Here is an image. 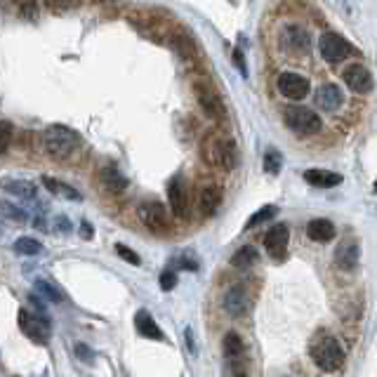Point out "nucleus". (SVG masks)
Returning a JSON list of instances; mask_svg holds the SVG:
<instances>
[{
    "label": "nucleus",
    "mask_w": 377,
    "mask_h": 377,
    "mask_svg": "<svg viewBox=\"0 0 377 377\" xmlns=\"http://www.w3.org/2000/svg\"><path fill=\"white\" fill-rule=\"evenodd\" d=\"M309 356L313 365L323 373L333 375L340 373L342 365H345V349H342L340 340L328 333V330H318L309 342Z\"/></svg>",
    "instance_id": "1"
},
{
    "label": "nucleus",
    "mask_w": 377,
    "mask_h": 377,
    "mask_svg": "<svg viewBox=\"0 0 377 377\" xmlns=\"http://www.w3.org/2000/svg\"><path fill=\"white\" fill-rule=\"evenodd\" d=\"M201 161L213 170H233L236 168V161H238V151H236V144L233 139H229L226 135H220V133H208L203 135L201 139Z\"/></svg>",
    "instance_id": "2"
},
{
    "label": "nucleus",
    "mask_w": 377,
    "mask_h": 377,
    "mask_svg": "<svg viewBox=\"0 0 377 377\" xmlns=\"http://www.w3.org/2000/svg\"><path fill=\"white\" fill-rule=\"evenodd\" d=\"M43 146L52 158L66 161V158H71L73 153H76V148L81 146V137H78L76 130L66 128V125H50L43 135Z\"/></svg>",
    "instance_id": "3"
},
{
    "label": "nucleus",
    "mask_w": 377,
    "mask_h": 377,
    "mask_svg": "<svg viewBox=\"0 0 377 377\" xmlns=\"http://www.w3.org/2000/svg\"><path fill=\"white\" fill-rule=\"evenodd\" d=\"M283 123L290 133L307 137V135H316L321 133L323 123L318 118V113H313L307 106H285L283 108Z\"/></svg>",
    "instance_id": "4"
},
{
    "label": "nucleus",
    "mask_w": 377,
    "mask_h": 377,
    "mask_svg": "<svg viewBox=\"0 0 377 377\" xmlns=\"http://www.w3.org/2000/svg\"><path fill=\"white\" fill-rule=\"evenodd\" d=\"M222 349H224V358L229 363V370L233 377H248L250 373V361L248 351H245V342L238 333H226L222 340Z\"/></svg>",
    "instance_id": "5"
},
{
    "label": "nucleus",
    "mask_w": 377,
    "mask_h": 377,
    "mask_svg": "<svg viewBox=\"0 0 377 377\" xmlns=\"http://www.w3.org/2000/svg\"><path fill=\"white\" fill-rule=\"evenodd\" d=\"M137 217H139V222L151 233L163 236V233L170 231V215H168V208H165L163 203L142 201L139 205H137Z\"/></svg>",
    "instance_id": "6"
},
{
    "label": "nucleus",
    "mask_w": 377,
    "mask_h": 377,
    "mask_svg": "<svg viewBox=\"0 0 377 377\" xmlns=\"http://www.w3.org/2000/svg\"><path fill=\"white\" fill-rule=\"evenodd\" d=\"M193 93H196V102L201 106V111L217 125L226 123V106L224 102L220 99V95L215 93L210 85L205 83H193Z\"/></svg>",
    "instance_id": "7"
},
{
    "label": "nucleus",
    "mask_w": 377,
    "mask_h": 377,
    "mask_svg": "<svg viewBox=\"0 0 377 377\" xmlns=\"http://www.w3.org/2000/svg\"><path fill=\"white\" fill-rule=\"evenodd\" d=\"M17 321H19L21 333H24L31 342H36V345H48L50 337H52L50 321L45 316H41V313L19 309V313H17Z\"/></svg>",
    "instance_id": "8"
},
{
    "label": "nucleus",
    "mask_w": 377,
    "mask_h": 377,
    "mask_svg": "<svg viewBox=\"0 0 377 377\" xmlns=\"http://www.w3.org/2000/svg\"><path fill=\"white\" fill-rule=\"evenodd\" d=\"M318 52L328 64H340V61L349 59L354 55V48L347 38H342L340 33L325 31L321 38H318Z\"/></svg>",
    "instance_id": "9"
},
{
    "label": "nucleus",
    "mask_w": 377,
    "mask_h": 377,
    "mask_svg": "<svg viewBox=\"0 0 377 377\" xmlns=\"http://www.w3.org/2000/svg\"><path fill=\"white\" fill-rule=\"evenodd\" d=\"M168 205L173 210L175 217L180 220H186L188 213H191V196H188V184L182 175H177L170 180L168 184Z\"/></svg>",
    "instance_id": "10"
},
{
    "label": "nucleus",
    "mask_w": 377,
    "mask_h": 377,
    "mask_svg": "<svg viewBox=\"0 0 377 377\" xmlns=\"http://www.w3.org/2000/svg\"><path fill=\"white\" fill-rule=\"evenodd\" d=\"M288 243H290V229L288 224H273L269 231L264 233V250L271 260L281 262L288 255Z\"/></svg>",
    "instance_id": "11"
},
{
    "label": "nucleus",
    "mask_w": 377,
    "mask_h": 377,
    "mask_svg": "<svg viewBox=\"0 0 377 377\" xmlns=\"http://www.w3.org/2000/svg\"><path fill=\"white\" fill-rule=\"evenodd\" d=\"M276 88L278 93L288 99H304L309 95V81H307L302 73H293V71H285L276 78Z\"/></svg>",
    "instance_id": "12"
},
{
    "label": "nucleus",
    "mask_w": 377,
    "mask_h": 377,
    "mask_svg": "<svg viewBox=\"0 0 377 377\" xmlns=\"http://www.w3.org/2000/svg\"><path fill=\"white\" fill-rule=\"evenodd\" d=\"M222 302H224L226 313H231V316H243V313L248 311V304H250L248 290H245V285L241 281L231 283L229 288H226L224 297H222Z\"/></svg>",
    "instance_id": "13"
},
{
    "label": "nucleus",
    "mask_w": 377,
    "mask_h": 377,
    "mask_svg": "<svg viewBox=\"0 0 377 377\" xmlns=\"http://www.w3.org/2000/svg\"><path fill=\"white\" fill-rule=\"evenodd\" d=\"M342 78L349 85V90H354L356 95H368L373 90V76L363 64H351L342 71Z\"/></svg>",
    "instance_id": "14"
},
{
    "label": "nucleus",
    "mask_w": 377,
    "mask_h": 377,
    "mask_svg": "<svg viewBox=\"0 0 377 377\" xmlns=\"http://www.w3.org/2000/svg\"><path fill=\"white\" fill-rule=\"evenodd\" d=\"M358 260H361V250H358V243L349 238V241H342L335 248V267L340 271H354L358 267Z\"/></svg>",
    "instance_id": "15"
},
{
    "label": "nucleus",
    "mask_w": 377,
    "mask_h": 377,
    "mask_svg": "<svg viewBox=\"0 0 377 377\" xmlns=\"http://www.w3.org/2000/svg\"><path fill=\"white\" fill-rule=\"evenodd\" d=\"M222 198H224V188L220 184H205L201 191H198V208H201L203 217H213L222 205Z\"/></svg>",
    "instance_id": "16"
},
{
    "label": "nucleus",
    "mask_w": 377,
    "mask_h": 377,
    "mask_svg": "<svg viewBox=\"0 0 377 377\" xmlns=\"http://www.w3.org/2000/svg\"><path fill=\"white\" fill-rule=\"evenodd\" d=\"M97 180H99V184L106 193H123L128 188V180H125L116 165H104L99 170V175H97Z\"/></svg>",
    "instance_id": "17"
},
{
    "label": "nucleus",
    "mask_w": 377,
    "mask_h": 377,
    "mask_svg": "<svg viewBox=\"0 0 377 377\" xmlns=\"http://www.w3.org/2000/svg\"><path fill=\"white\" fill-rule=\"evenodd\" d=\"M3 191L10 193V196L19 198L21 203H38V188L31 184V182H24V180H5L3 184Z\"/></svg>",
    "instance_id": "18"
},
{
    "label": "nucleus",
    "mask_w": 377,
    "mask_h": 377,
    "mask_svg": "<svg viewBox=\"0 0 377 377\" xmlns=\"http://www.w3.org/2000/svg\"><path fill=\"white\" fill-rule=\"evenodd\" d=\"M283 41L293 52H307L309 50V33L300 24H288L283 28Z\"/></svg>",
    "instance_id": "19"
},
{
    "label": "nucleus",
    "mask_w": 377,
    "mask_h": 377,
    "mask_svg": "<svg viewBox=\"0 0 377 377\" xmlns=\"http://www.w3.org/2000/svg\"><path fill=\"white\" fill-rule=\"evenodd\" d=\"M316 102H318V106H321L323 111L333 113V111H337V108L342 106V90L337 88L335 83H325V85L318 88Z\"/></svg>",
    "instance_id": "20"
},
{
    "label": "nucleus",
    "mask_w": 377,
    "mask_h": 377,
    "mask_svg": "<svg viewBox=\"0 0 377 377\" xmlns=\"http://www.w3.org/2000/svg\"><path fill=\"white\" fill-rule=\"evenodd\" d=\"M135 328H137V333H139L142 337H146V340H165V335H163V330L158 328V323L153 321V316L148 311H137L135 313Z\"/></svg>",
    "instance_id": "21"
},
{
    "label": "nucleus",
    "mask_w": 377,
    "mask_h": 377,
    "mask_svg": "<svg viewBox=\"0 0 377 377\" xmlns=\"http://www.w3.org/2000/svg\"><path fill=\"white\" fill-rule=\"evenodd\" d=\"M307 236L316 243H328L335 238V224L330 220H323V217H316L307 224Z\"/></svg>",
    "instance_id": "22"
},
{
    "label": "nucleus",
    "mask_w": 377,
    "mask_h": 377,
    "mask_svg": "<svg viewBox=\"0 0 377 377\" xmlns=\"http://www.w3.org/2000/svg\"><path fill=\"white\" fill-rule=\"evenodd\" d=\"M304 180L309 182L311 186H318V188H330V186L342 184V175L330 173V170H321V168L304 170Z\"/></svg>",
    "instance_id": "23"
},
{
    "label": "nucleus",
    "mask_w": 377,
    "mask_h": 377,
    "mask_svg": "<svg viewBox=\"0 0 377 377\" xmlns=\"http://www.w3.org/2000/svg\"><path fill=\"white\" fill-rule=\"evenodd\" d=\"M43 184L52 196H61V198H66V201H81V193H78L73 186H68L66 182H59V180H55V177H43Z\"/></svg>",
    "instance_id": "24"
},
{
    "label": "nucleus",
    "mask_w": 377,
    "mask_h": 377,
    "mask_svg": "<svg viewBox=\"0 0 377 377\" xmlns=\"http://www.w3.org/2000/svg\"><path fill=\"white\" fill-rule=\"evenodd\" d=\"M257 260H260V255H257V250L253 245H243L241 250H236L231 257V264L236 267V269H248V267L257 264Z\"/></svg>",
    "instance_id": "25"
},
{
    "label": "nucleus",
    "mask_w": 377,
    "mask_h": 377,
    "mask_svg": "<svg viewBox=\"0 0 377 377\" xmlns=\"http://www.w3.org/2000/svg\"><path fill=\"white\" fill-rule=\"evenodd\" d=\"M276 215H278V208H276V205H264V208H260L253 217H250L248 222H245V229H255V226L267 224V222L273 220Z\"/></svg>",
    "instance_id": "26"
},
{
    "label": "nucleus",
    "mask_w": 377,
    "mask_h": 377,
    "mask_svg": "<svg viewBox=\"0 0 377 377\" xmlns=\"http://www.w3.org/2000/svg\"><path fill=\"white\" fill-rule=\"evenodd\" d=\"M41 250H43L41 241H36V238H31V236H21V238H17V241H14V253L17 255L33 257V255L41 253Z\"/></svg>",
    "instance_id": "27"
},
{
    "label": "nucleus",
    "mask_w": 377,
    "mask_h": 377,
    "mask_svg": "<svg viewBox=\"0 0 377 377\" xmlns=\"http://www.w3.org/2000/svg\"><path fill=\"white\" fill-rule=\"evenodd\" d=\"M262 165H264V170L269 175H278V173H281V165H283L281 151H276V148H269V151L264 153V161H262Z\"/></svg>",
    "instance_id": "28"
},
{
    "label": "nucleus",
    "mask_w": 377,
    "mask_h": 377,
    "mask_svg": "<svg viewBox=\"0 0 377 377\" xmlns=\"http://www.w3.org/2000/svg\"><path fill=\"white\" fill-rule=\"evenodd\" d=\"M0 213H3L5 217H10V220L19 222V224H24V222L28 220L26 210L19 208V205H14V203H0Z\"/></svg>",
    "instance_id": "29"
},
{
    "label": "nucleus",
    "mask_w": 377,
    "mask_h": 377,
    "mask_svg": "<svg viewBox=\"0 0 377 377\" xmlns=\"http://www.w3.org/2000/svg\"><path fill=\"white\" fill-rule=\"evenodd\" d=\"M36 293H41V300L43 297H48L50 302H57V304L61 302L59 290H55L52 283H48V281H36Z\"/></svg>",
    "instance_id": "30"
},
{
    "label": "nucleus",
    "mask_w": 377,
    "mask_h": 377,
    "mask_svg": "<svg viewBox=\"0 0 377 377\" xmlns=\"http://www.w3.org/2000/svg\"><path fill=\"white\" fill-rule=\"evenodd\" d=\"M12 142V125L8 121H0V153H5Z\"/></svg>",
    "instance_id": "31"
},
{
    "label": "nucleus",
    "mask_w": 377,
    "mask_h": 377,
    "mask_svg": "<svg viewBox=\"0 0 377 377\" xmlns=\"http://www.w3.org/2000/svg\"><path fill=\"white\" fill-rule=\"evenodd\" d=\"M116 253L121 255L125 262H130V264H135V267L139 264V255H137L135 250H130L128 245H121V243H118V245H116Z\"/></svg>",
    "instance_id": "32"
},
{
    "label": "nucleus",
    "mask_w": 377,
    "mask_h": 377,
    "mask_svg": "<svg viewBox=\"0 0 377 377\" xmlns=\"http://www.w3.org/2000/svg\"><path fill=\"white\" fill-rule=\"evenodd\" d=\"M158 283H161V290H163V293H170V290H173L175 285H177V276L168 269V271H163V273H161Z\"/></svg>",
    "instance_id": "33"
},
{
    "label": "nucleus",
    "mask_w": 377,
    "mask_h": 377,
    "mask_svg": "<svg viewBox=\"0 0 377 377\" xmlns=\"http://www.w3.org/2000/svg\"><path fill=\"white\" fill-rule=\"evenodd\" d=\"M233 64L238 66V71H241L243 76H245V73H248V68H245V61H243V52H241V48L233 50Z\"/></svg>",
    "instance_id": "34"
},
{
    "label": "nucleus",
    "mask_w": 377,
    "mask_h": 377,
    "mask_svg": "<svg viewBox=\"0 0 377 377\" xmlns=\"http://www.w3.org/2000/svg\"><path fill=\"white\" fill-rule=\"evenodd\" d=\"M76 354H78V356L83 358L85 363H93V358H95V354L90 351V349H88V347H85V345H78V347H76Z\"/></svg>",
    "instance_id": "35"
},
{
    "label": "nucleus",
    "mask_w": 377,
    "mask_h": 377,
    "mask_svg": "<svg viewBox=\"0 0 377 377\" xmlns=\"http://www.w3.org/2000/svg\"><path fill=\"white\" fill-rule=\"evenodd\" d=\"M184 337H186V349H188V351H196V342H193V333H191V328H186Z\"/></svg>",
    "instance_id": "36"
},
{
    "label": "nucleus",
    "mask_w": 377,
    "mask_h": 377,
    "mask_svg": "<svg viewBox=\"0 0 377 377\" xmlns=\"http://www.w3.org/2000/svg\"><path fill=\"white\" fill-rule=\"evenodd\" d=\"M180 262H182V264H180L182 269H191V271H196V269H198V264H196V262H193V260H188V257H182Z\"/></svg>",
    "instance_id": "37"
},
{
    "label": "nucleus",
    "mask_w": 377,
    "mask_h": 377,
    "mask_svg": "<svg viewBox=\"0 0 377 377\" xmlns=\"http://www.w3.org/2000/svg\"><path fill=\"white\" fill-rule=\"evenodd\" d=\"M83 236H85V238H90V236H93V229H90V224H88V222H83Z\"/></svg>",
    "instance_id": "38"
},
{
    "label": "nucleus",
    "mask_w": 377,
    "mask_h": 377,
    "mask_svg": "<svg viewBox=\"0 0 377 377\" xmlns=\"http://www.w3.org/2000/svg\"><path fill=\"white\" fill-rule=\"evenodd\" d=\"M0 231H3V224H0Z\"/></svg>",
    "instance_id": "39"
}]
</instances>
